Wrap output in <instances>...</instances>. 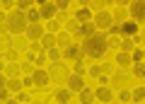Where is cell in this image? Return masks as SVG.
<instances>
[{
  "mask_svg": "<svg viewBox=\"0 0 145 104\" xmlns=\"http://www.w3.org/2000/svg\"><path fill=\"white\" fill-rule=\"evenodd\" d=\"M82 48H85V56L89 58H104L109 51V34L106 31H97V34H92L89 39H85L82 41Z\"/></svg>",
  "mask_w": 145,
  "mask_h": 104,
  "instance_id": "1",
  "label": "cell"
},
{
  "mask_svg": "<svg viewBox=\"0 0 145 104\" xmlns=\"http://www.w3.org/2000/svg\"><path fill=\"white\" fill-rule=\"evenodd\" d=\"M0 20H3V29H7L10 34H27V29H29V20H27V12H10V15H0Z\"/></svg>",
  "mask_w": 145,
  "mask_h": 104,
  "instance_id": "2",
  "label": "cell"
},
{
  "mask_svg": "<svg viewBox=\"0 0 145 104\" xmlns=\"http://www.w3.org/2000/svg\"><path fill=\"white\" fill-rule=\"evenodd\" d=\"M116 22H114V15H111V12H97V15H94V27H97V31H109L111 29V27H114Z\"/></svg>",
  "mask_w": 145,
  "mask_h": 104,
  "instance_id": "3",
  "label": "cell"
},
{
  "mask_svg": "<svg viewBox=\"0 0 145 104\" xmlns=\"http://www.w3.org/2000/svg\"><path fill=\"white\" fill-rule=\"evenodd\" d=\"M128 12H131V20H133V22L145 24V0H135V3H131Z\"/></svg>",
  "mask_w": 145,
  "mask_h": 104,
  "instance_id": "4",
  "label": "cell"
},
{
  "mask_svg": "<svg viewBox=\"0 0 145 104\" xmlns=\"http://www.w3.org/2000/svg\"><path fill=\"white\" fill-rule=\"evenodd\" d=\"M48 73H51V80H53V82H63V80L70 78V73H68L65 63H51Z\"/></svg>",
  "mask_w": 145,
  "mask_h": 104,
  "instance_id": "5",
  "label": "cell"
},
{
  "mask_svg": "<svg viewBox=\"0 0 145 104\" xmlns=\"http://www.w3.org/2000/svg\"><path fill=\"white\" fill-rule=\"evenodd\" d=\"M63 53H65V58H68V61L78 63V61H82V56H85V48H82V44H80V41H72V46H68Z\"/></svg>",
  "mask_w": 145,
  "mask_h": 104,
  "instance_id": "6",
  "label": "cell"
},
{
  "mask_svg": "<svg viewBox=\"0 0 145 104\" xmlns=\"http://www.w3.org/2000/svg\"><path fill=\"white\" fill-rule=\"evenodd\" d=\"M72 20L78 22V24H87V22H94V12L89 10V5H82V7H78V10H75Z\"/></svg>",
  "mask_w": 145,
  "mask_h": 104,
  "instance_id": "7",
  "label": "cell"
},
{
  "mask_svg": "<svg viewBox=\"0 0 145 104\" xmlns=\"http://www.w3.org/2000/svg\"><path fill=\"white\" fill-rule=\"evenodd\" d=\"M68 82V90H70V92H82L85 90V75H80V73H70V78L65 80Z\"/></svg>",
  "mask_w": 145,
  "mask_h": 104,
  "instance_id": "8",
  "label": "cell"
},
{
  "mask_svg": "<svg viewBox=\"0 0 145 104\" xmlns=\"http://www.w3.org/2000/svg\"><path fill=\"white\" fill-rule=\"evenodd\" d=\"M39 12H41V20L44 22H51V20H56V17H58L56 3H41V5H39Z\"/></svg>",
  "mask_w": 145,
  "mask_h": 104,
  "instance_id": "9",
  "label": "cell"
},
{
  "mask_svg": "<svg viewBox=\"0 0 145 104\" xmlns=\"http://www.w3.org/2000/svg\"><path fill=\"white\" fill-rule=\"evenodd\" d=\"M27 39H29L31 44H36V41H41L44 37H46V31H44V24L39 22V24H29V29H27V34H24Z\"/></svg>",
  "mask_w": 145,
  "mask_h": 104,
  "instance_id": "10",
  "label": "cell"
},
{
  "mask_svg": "<svg viewBox=\"0 0 145 104\" xmlns=\"http://www.w3.org/2000/svg\"><path fill=\"white\" fill-rule=\"evenodd\" d=\"M31 78H34V85H36V87H41V90H46L48 85H51V73L44 70V68H41V70H36Z\"/></svg>",
  "mask_w": 145,
  "mask_h": 104,
  "instance_id": "11",
  "label": "cell"
},
{
  "mask_svg": "<svg viewBox=\"0 0 145 104\" xmlns=\"http://www.w3.org/2000/svg\"><path fill=\"white\" fill-rule=\"evenodd\" d=\"M138 31H140V24L133 22V20H128V22L121 24V34H123L126 39H135V37H138Z\"/></svg>",
  "mask_w": 145,
  "mask_h": 104,
  "instance_id": "12",
  "label": "cell"
},
{
  "mask_svg": "<svg viewBox=\"0 0 145 104\" xmlns=\"http://www.w3.org/2000/svg\"><path fill=\"white\" fill-rule=\"evenodd\" d=\"M75 34H78L80 44H82L85 39H89V37H92V34H97V27H94V22H87V24H80Z\"/></svg>",
  "mask_w": 145,
  "mask_h": 104,
  "instance_id": "13",
  "label": "cell"
},
{
  "mask_svg": "<svg viewBox=\"0 0 145 104\" xmlns=\"http://www.w3.org/2000/svg\"><path fill=\"white\" fill-rule=\"evenodd\" d=\"M94 94H97L99 104H111V99H114V92H111V87H97V90H94Z\"/></svg>",
  "mask_w": 145,
  "mask_h": 104,
  "instance_id": "14",
  "label": "cell"
},
{
  "mask_svg": "<svg viewBox=\"0 0 145 104\" xmlns=\"http://www.w3.org/2000/svg\"><path fill=\"white\" fill-rule=\"evenodd\" d=\"M0 78L5 80V85H7V90H10V92H15V94H20V92H22V85H24V82H22L20 78H7L5 73L0 75Z\"/></svg>",
  "mask_w": 145,
  "mask_h": 104,
  "instance_id": "15",
  "label": "cell"
},
{
  "mask_svg": "<svg viewBox=\"0 0 145 104\" xmlns=\"http://www.w3.org/2000/svg\"><path fill=\"white\" fill-rule=\"evenodd\" d=\"M70 94H72V92H70L68 87H58L56 92H53V97H56V104H70V99H72Z\"/></svg>",
  "mask_w": 145,
  "mask_h": 104,
  "instance_id": "16",
  "label": "cell"
},
{
  "mask_svg": "<svg viewBox=\"0 0 145 104\" xmlns=\"http://www.w3.org/2000/svg\"><path fill=\"white\" fill-rule=\"evenodd\" d=\"M58 37V48H63V51H65L68 46H72V37H70V31H65V29H61L56 34Z\"/></svg>",
  "mask_w": 145,
  "mask_h": 104,
  "instance_id": "17",
  "label": "cell"
},
{
  "mask_svg": "<svg viewBox=\"0 0 145 104\" xmlns=\"http://www.w3.org/2000/svg\"><path fill=\"white\" fill-rule=\"evenodd\" d=\"M39 44H41L44 51H51V48H56V46H58V37H56V34H48V31H46V37H44Z\"/></svg>",
  "mask_w": 145,
  "mask_h": 104,
  "instance_id": "18",
  "label": "cell"
},
{
  "mask_svg": "<svg viewBox=\"0 0 145 104\" xmlns=\"http://www.w3.org/2000/svg\"><path fill=\"white\" fill-rule=\"evenodd\" d=\"M94 99H97V94H94V90H89V87H85L82 92L78 94V102L80 104H94Z\"/></svg>",
  "mask_w": 145,
  "mask_h": 104,
  "instance_id": "19",
  "label": "cell"
},
{
  "mask_svg": "<svg viewBox=\"0 0 145 104\" xmlns=\"http://www.w3.org/2000/svg\"><path fill=\"white\" fill-rule=\"evenodd\" d=\"M116 65L121 68V70H126V68H131L133 65V58H131V53H116Z\"/></svg>",
  "mask_w": 145,
  "mask_h": 104,
  "instance_id": "20",
  "label": "cell"
},
{
  "mask_svg": "<svg viewBox=\"0 0 145 104\" xmlns=\"http://www.w3.org/2000/svg\"><path fill=\"white\" fill-rule=\"evenodd\" d=\"M3 73L7 78H15V75L22 73V63H7V65H3Z\"/></svg>",
  "mask_w": 145,
  "mask_h": 104,
  "instance_id": "21",
  "label": "cell"
},
{
  "mask_svg": "<svg viewBox=\"0 0 145 104\" xmlns=\"http://www.w3.org/2000/svg\"><path fill=\"white\" fill-rule=\"evenodd\" d=\"M131 73H133V78L145 80V61L143 63H133V65H131Z\"/></svg>",
  "mask_w": 145,
  "mask_h": 104,
  "instance_id": "22",
  "label": "cell"
},
{
  "mask_svg": "<svg viewBox=\"0 0 145 104\" xmlns=\"http://www.w3.org/2000/svg\"><path fill=\"white\" fill-rule=\"evenodd\" d=\"M46 63H48V51H41V53H36V56H34V65H36V70H41Z\"/></svg>",
  "mask_w": 145,
  "mask_h": 104,
  "instance_id": "23",
  "label": "cell"
},
{
  "mask_svg": "<svg viewBox=\"0 0 145 104\" xmlns=\"http://www.w3.org/2000/svg\"><path fill=\"white\" fill-rule=\"evenodd\" d=\"M121 53H133L135 51V41L133 39H121V48H119Z\"/></svg>",
  "mask_w": 145,
  "mask_h": 104,
  "instance_id": "24",
  "label": "cell"
},
{
  "mask_svg": "<svg viewBox=\"0 0 145 104\" xmlns=\"http://www.w3.org/2000/svg\"><path fill=\"white\" fill-rule=\"evenodd\" d=\"M61 58H65V53H63V48H51V51H48V61L51 63H61Z\"/></svg>",
  "mask_w": 145,
  "mask_h": 104,
  "instance_id": "25",
  "label": "cell"
},
{
  "mask_svg": "<svg viewBox=\"0 0 145 104\" xmlns=\"http://www.w3.org/2000/svg\"><path fill=\"white\" fill-rule=\"evenodd\" d=\"M3 58H5V63H15L17 58H20V51H17V48H5V51H3Z\"/></svg>",
  "mask_w": 145,
  "mask_h": 104,
  "instance_id": "26",
  "label": "cell"
},
{
  "mask_svg": "<svg viewBox=\"0 0 145 104\" xmlns=\"http://www.w3.org/2000/svg\"><path fill=\"white\" fill-rule=\"evenodd\" d=\"M27 20H29V24H39V22H41V12H39V7H31V10L27 12Z\"/></svg>",
  "mask_w": 145,
  "mask_h": 104,
  "instance_id": "27",
  "label": "cell"
},
{
  "mask_svg": "<svg viewBox=\"0 0 145 104\" xmlns=\"http://www.w3.org/2000/svg\"><path fill=\"white\" fill-rule=\"evenodd\" d=\"M22 73H24V75H29V78H31V75L36 73V65H34V61L24 58V63H22Z\"/></svg>",
  "mask_w": 145,
  "mask_h": 104,
  "instance_id": "28",
  "label": "cell"
},
{
  "mask_svg": "<svg viewBox=\"0 0 145 104\" xmlns=\"http://www.w3.org/2000/svg\"><path fill=\"white\" fill-rule=\"evenodd\" d=\"M133 92V102L135 104H145V87H135V90H131Z\"/></svg>",
  "mask_w": 145,
  "mask_h": 104,
  "instance_id": "29",
  "label": "cell"
},
{
  "mask_svg": "<svg viewBox=\"0 0 145 104\" xmlns=\"http://www.w3.org/2000/svg\"><path fill=\"white\" fill-rule=\"evenodd\" d=\"M119 102H123V104L133 102V92H131V90H121L119 92Z\"/></svg>",
  "mask_w": 145,
  "mask_h": 104,
  "instance_id": "30",
  "label": "cell"
},
{
  "mask_svg": "<svg viewBox=\"0 0 145 104\" xmlns=\"http://www.w3.org/2000/svg\"><path fill=\"white\" fill-rule=\"evenodd\" d=\"M126 78H128V73H126V70H121V68H119V70H116V73H114V85H116V87H119V85L123 82Z\"/></svg>",
  "mask_w": 145,
  "mask_h": 104,
  "instance_id": "31",
  "label": "cell"
},
{
  "mask_svg": "<svg viewBox=\"0 0 145 104\" xmlns=\"http://www.w3.org/2000/svg\"><path fill=\"white\" fill-rule=\"evenodd\" d=\"M131 58H133V63H143L145 61V48H135V51L131 53Z\"/></svg>",
  "mask_w": 145,
  "mask_h": 104,
  "instance_id": "32",
  "label": "cell"
},
{
  "mask_svg": "<svg viewBox=\"0 0 145 104\" xmlns=\"http://www.w3.org/2000/svg\"><path fill=\"white\" fill-rule=\"evenodd\" d=\"M10 44H12V34L7 29H3V51H5V48H12Z\"/></svg>",
  "mask_w": 145,
  "mask_h": 104,
  "instance_id": "33",
  "label": "cell"
},
{
  "mask_svg": "<svg viewBox=\"0 0 145 104\" xmlns=\"http://www.w3.org/2000/svg\"><path fill=\"white\" fill-rule=\"evenodd\" d=\"M61 22H58V20H51V22H48V27H46V29H48V34H58V31H61Z\"/></svg>",
  "mask_w": 145,
  "mask_h": 104,
  "instance_id": "34",
  "label": "cell"
},
{
  "mask_svg": "<svg viewBox=\"0 0 145 104\" xmlns=\"http://www.w3.org/2000/svg\"><path fill=\"white\" fill-rule=\"evenodd\" d=\"M17 10L20 12H29L31 10V0H20V3H17Z\"/></svg>",
  "mask_w": 145,
  "mask_h": 104,
  "instance_id": "35",
  "label": "cell"
},
{
  "mask_svg": "<svg viewBox=\"0 0 145 104\" xmlns=\"http://www.w3.org/2000/svg\"><path fill=\"white\" fill-rule=\"evenodd\" d=\"M87 75H89V78H97V80H99V75H102V68H99V65H89V68H87Z\"/></svg>",
  "mask_w": 145,
  "mask_h": 104,
  "instance_id": "36",
  "label": "cell"
},
{
  "mask_svg": "<svg viewBox=\"0 0 145 104\" xmlns=\"http://www.w3.org/2000/svg\"><path fill=\"white\" fill-rule=\"evenodd\" d=\"M15 97H17V102H20V104H22V102H31V94L27 92V90H22V92L15 94Z\"/></svg>",
  "mask_w": 145,
  "mask_h": 104,
  "instance_id": "37",
  "label": "cell"
},
{
  "mask_svg": "<svg viewBox=\"0 0 145 104\" xmlns=\"http://www.w3.org/2000/svg\"><path fill=\"white\" fill-rule=\"evenodd\" d=\"M12 7H15V3H12V0H3V12H5V15H10V12H15Z\"/></svg>",
  "mask_w": 145,
  "mask_h": 104,
  "instance_id": "38",
  "label": "cell"
},
{
  "mask_svg": "<svg viewBox=\"0 0 145 104\" xmlns=\"http://www.w3.org/2000/svg\"><path fill=\"white\" fill-rule=\"evenodd\" d=\"M72 73H80V75H87V68H85V63H82V61H78V63H75V70H72Z\"/></svg>",
  "mask_w": 145,
  "mask_h": 104,
  "instance_id": "39",
  "label": "cell"
},
{
  "mask_svg": "<svg viewBox=\"0 0 145 104\" xmlns=\"http://www.w3.org/2000/svg\"><path fill=\"white\" fill-rule=\"evenodd\" d=\"M65 27H68L65 31H78V27H80V24H78V22H75V20H72V17H70V20L65 22Z\"/></svg>",
  "mask_w": 145,
  "mask_h": 104,
  "instance_id": "40",
  "label": "cell"
},
{
  "mask_svg": "<svg viewBox=\"0 0 145 104\" xmlns=\"http://www.w3.org/2000/svg\"><path fill=\"white\" fill-rule=\"evenodd\" d=\"M109 46H114V48H121V39H119V37H109Z\"/></svg>",
  "mask_w": 145,
  "mask_h": 104,
  "instance_id": "41",
  "label": "cell"
},
{
  "mask_svg": "<svg viewBox=\"0 0 145 104\" xmlns=\"http://www.w3.org/2000/svg\"><path fill=\"white\" fill-rule=\"evenodd\" d=\"M56 7H58V12H65V10H68V0H58Z\"/></svg>",
  "mask_w": 145,
  "mask_h": 104,
  "instance_id": "42",
  "label": "cell"
},
{
  "mask_svg": "<svg viewBox=\"0 0 145 104\" xmlns=\"http://www.w3.org/2000/svg\"><path fill=\"white\" fill-rule=\"evenodd\" d=\"M99 87H109V78L106 75H99Z\"/></svg>",
  "mask_w": 145,
  "mask_h": 104,
  "instance_id": "43",
  "label": "cell"
},
{
  "mask_svg": "<svg viewBox=\"0 0 145 104\" xmlns=\"http://www.w3.org/2000/svg\"><path fill=\"white\" fill-rule=\"evenodd\" d=\"M22 82H24V87H31V85H34V78H29V75H24V80H22Z\"/></svg>",
  "mask_w": 145,
  "mask_h": 104,
  "instance_id": "44",
  "label": "cell"
},
{
  "mask_svg": "<svg viewBox=\"0 0 145 104\" xmlns=\"http://www.w3.org/2000/svg\"><path fill=\"white\" fill-rule=\"evenodd\" d=\"M111 70H114V65H111V63H104V65H102V73H111Z\"/></svg>",
  "mask_w": 145,
  "mask_h": 104,
  "instance_id": "45",
  "label": "cell"
},
{
  "mask_svg": "<svg viewBox=\"0 0 145 104\" xmlns=\"http://www.w3.org/2000/svg\"><path fill=\"white\" fill-rule=\"evenodd\" d=\"M3 104H20V102H17V97H12V99H7V102H3Z\"/></svg>",
  "mask_w": 145,
  "mask_h": 104,
  "instance_id": "46",
  "label": "cell"
},
{
  "mask_svg": "<svg viewBox=\"0 0 145 104\" xmlns=\"http://www.w3.org/2000/svg\"><path fill=\"white\" fill-rule=\"evenodd\" d=\"M143 37H145V29H143ZM143 41H145V39H143Z\"/></svg>",
  "mask_w": 145,
  "mask_h": 104,
  "instance_id": "47",
  "label": "cell"
},
{
  "mask_svg": "<svg viewBox=\"0 0 145 104\" xmlns=\"http://www.w3.org/2000/svg\"><path fill=\"white\" fill-rule=\"evenodd\" d=\"M29 104H39V102H29Z\"/></svg>",
  "mask_w": 145,
  "mask_h": 104,
  "instance_id": "48",
  "label": "cell"
},
{
  "mask_svg": "<svg viewBox=\"0 0 145 104\" xmlns=\"http://www.w3.org/2000/svg\"><path fill=\"white\" fill-rule=\"evenodd\" d=\"M114 104H123V102H114Z\"/></svg>",
  "mask_w": 145,
  "mask_h": 104,
  "instance_id": "49",
  "label": "cell"
}]
</instances>
